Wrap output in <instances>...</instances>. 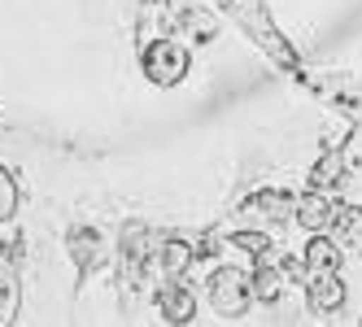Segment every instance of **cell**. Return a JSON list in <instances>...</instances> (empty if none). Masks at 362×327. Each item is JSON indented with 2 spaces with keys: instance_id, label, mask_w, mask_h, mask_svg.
<instances>
[{
  "instance_id": "cell-1",
  "label": "cell",
  "mask_w": 362,
  "mask_h": 327,
  "mask_svg": "<svg viewBox=\"0 0 362 327\" xmlns=\"http://www.w3.org/2000/svg\"><path fill=\"white\" fill-rule=\"evenodd\" d=\"M205 297H210L214 314H223V319H240V314H249V306H253V275L240 270V266H223V270L210 275Z\"/></svg>"
},
{
  "instance_id": "cell-2",
  "label": "cell",
  "mask_w": 362,
  "mask_h": 327,
  "mask_svg": "<svg viewBox=\"0 0 362 327\" xmlns=\"http://www.w3.org/2000/svg\"><path fill=\"white\" fill-rule=\"evenodd\" d=\"M144 74L158 88H175L188 74V48L175 44V40H153L144 48Z\"/></svg>"
},
{
  "instance_id": "cell-3",
  "label": "cell",
  "mask_w": 362,
  "mask_h": 327,
  "mask_svg": "<svg viewBox=\"0 0 362 327\" xmlns=\"http://www.w3.org/2000/svg\"><path fill=\"white\" fill-rule=\"evenodd\" d=\"M293 210H297V196L288 192H279V188H262V192H253L240 214L253 218V222H267V227H279V222H293Z\"/></svg>"
},
{
  "instance_id": "cell-4",
  "label": "cell",
  "mask_w": 362,
  "mask_h": 327,
  "mask_svg": "<svg viewBox=\"0 0 362 327\" xmlns=\"http://www.w3.org/2000/svg\"><path fill=\"white\" fill-rule=\"evenodd\" d=\"M301 270H305V280H315V275H336L341 270V244H336L332 236H310L305 244V254H301Z\"/></svg>"
},
{
  "instance_id": "cell-5",
  "label": "cell",
  "mask_w": 362,
  "mask_h": 327,
  "mask_svg": "<svg viewBox=\"0 0 362 327\" xmlns=\"http://www.w3.org/2000/svg\"><path fill=\"white\" fill-rule=\"evenodd\" d=\"M332 210H336V201H327V192H319V188H310V192H301L297 196V210H293V218L301 222L305 232H327L332 227Z\"/></svg>"
},
{
  "instance_id": "cell-6",
  "label": "cell",
  "mask_w": 362,
  "mask_h": 327,
  "mask_svg": "<svg viewBox=\"0 0 362 327\" xmlns=\"http://www.w3.org/2000/svg\"><path fill=\"white\" fill-rule=\"evenodd\" d=\"M305 301L315 314H336L345 306V284L341 275H315V280H305Z\"/></svg>"
},
{
  "instance_id": "cell-7",
  "label": "cell",
  "mask_w": 362,
  "mask_h": 327,
  "mask_svg": "<svg viewBox=\"0 0 362 327\" xmlns=\"http://www.w3.org/2000/svg\"><path fill=\"white\" fill-rule=\"evenodd\" d=\"M192 310H197L192 288H184L179 280H170L166 288H158V314L166 323H192Z\"/></svg>"
},
{
  "instance_id": "cell-8",
  "label": "cell",
  "mask_w": 362,
  "mask_h": 327,
  "mask_svg": "<svg viewBox=\"0 0 362 327\" xmlns=\"http://www.w3.org/2000/svg\"><path fill=\"white\" fill-rule=\"evenodd\" d=\"M70 249H74V262H79V270H96L100 258H105V249H100V236L92 227H79L70 236Z\"/></svg>"
},
{
  "instance_id": "cell-9",
  "label": "cell",
  "mask_w": 362,
  "mask_h": 327,
  "mask_svg": "<svg viewBox=\"0 0 362 327\" xmlns=\"http://www.w3.org/2000/svg\"><path fill=\"white\" fill-rule=\"evenodd\" d=\"M22 306V288H18V275L9 266H0V327H13Z\"/></svg>"
},
{
  "instance_id": "cell-10",
  "label": "cell",
  "mask_w": 362,
  "mask_h": 327,
  "mask_svg": "<svg viewBox=\"0 0 362 327\" xmlns=\"http://www.w3.org/2000/svg\"><path fill=\"white\" fill-rule=\"evenodd\" d=\"M279 292H284V270L262 262V266L253 270V297L257 301H279Z\"/></svg>"
},
{
  "instance_id": "cell-11",
  "label": "cell",
  "mask_w": 362,
  "mask_h": 327,
  "mask_svg": "<svg viewBox=\"0 0 362 327\" xmlns=\"http://www.w3.org/2000/svg\"><path fill=\"white\" fill-rule=\"evenodd\" d=\"M332 232L345 240H362V206H336L332 210Z\"/></svg>"
},
{
  "instance_id": "cell-12",
  "label": "cell",
  "mask_w": 362,
  "mask_h": 327,
  "mask_svg": "<svg viewBox=\"0 0 362 327\" xmlns=\"http://www.w3.org/2000/svg\"><path fill=\"white\" fill-rule=\"evenodd\" d=\"M341 174H345V157L332 148V153H327V157L315 166V174H310V184H315L319 192H327V188H336V184H341Z\"/></svg>"
},
{
  "instance_id": "cell-13",
  "label": "cell",
  "mask_w": 362,
  "mask_h": 327,
  "mask_svg": "<svg viewBox=\"0 0 362 327\" xmlns=\"http://www.w3.org/2000/svg\"><path fill=\"white\" fill-rule=\"evenodd\" d=\"M192 258H197V254H192V244H184V240H166V244H162V266H166L170 280H175V275L184 270Z\"/></svg>"
},
{
  "instance_id": "cell-14",
  "label": "cell",
  "mask_w": 362,
  "mask_h": 327,
  "mask_svg": "<svg viewBox=\"0 0 362 327\" xmlns=\"http://www.w3.org/2000/svg\"><path fill=\"white\" fill-rule=\"evenodd\" d=\"M184 27H188L197 40H210V35L218 31V22H214L210 13H205V9H188V13H184Z\"/></svg>"
},
{
  "instance_id": "cell-15",
  "label": "cell",
  "mask_w": 362,
  "mask_h": 327,
  "mask_svg": "<svg viewBox=\"0 0 362 327\" xmlns=\"http://www.w3.org/2000/svg\"><path fill=\"white\" fill-rule=\"evenodd\" d=\"M227 240H231V244H240V249H249L253 258H262V254H271V240H267L262 232H231Z\"/></svg>"
},
{
  "instance_id": "cell-16",
  "label": "cell",
  "mask_w": 362,
  "mask_h": 327,
  "mask_svg": "<svg viewBox=\"0 0 362 327\" xmlns=\"http://www.w3.org/2000/svg\"><path fill=\"white\" fill-rule=\"evenodd\" d=\"M13 206H18V188H13L9 174L0 170V218H9V214H13Z\"/></svg>"
}]
</instances>
